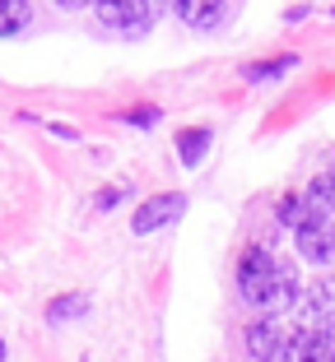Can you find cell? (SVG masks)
<instances>
[{
  "label": "cell",
  "mask_w": 335,
  "mask_h": 362,
  "mask_svg": "<svg viewBox=\"0 0 335 362\" xmlns=\"http://www.w3.org/2000/svg\"><path fill=\"white\" fill-rule=\"evenodd\" d=\"M238 293H242L247 307L275 316V311L293 307V298H298V274H293V265L275 260L271 251L251 246L247 256L238 260Z\"/></svg>",
  "instance_id": "1"
},
{
  "label": "cell",
  "mask_w": 335,
  "mask_h": 362,
  "mask_svg": "<svg viewBox=\"0 0 335 362\" xmlns=\"http://www.w3.org/2000/svg\"><path fill=\"white\" fill-rule=\"evenodd\" d=\"M93 14H98V23L108 33H117V37H144V33L154 28V19H159V10L144 5V0H103Z\"/></svg>",
  "instance_id": "2"
},
{
  "label": "cell",
  "mask_w": 335,
  "mask_h": 362,
  "mask_svg": "<svg viewBox=\"0 0 335 362\" xmlns=\"http://www.w3.org/2000/svg\"><path fill=\"white\" fill-rule=\"evenodd\" d=\"M242 344H247V358L251 362H289L298 353V339L284 330L280 320H256L242 330Z\"/></svg>",
  "instance_id": "3"
},
{
  "label": "cell",
  "mask_w": 335,
  "mask_h": 362,
  "mask_svg": "<svg viewBox=\"0 0 335 362\" xmlns=\"http://www.w3.org/2000/svg\"><path fill=\"white\" fill-rule=\"evenodd\" d=\"M298 330L303 334H331L335 330V274H322L307 288L303 307H298Z\"/></svg>",
  "instance_id": "4"
},
{
  "label": "cell",
  "mask_w": 335,
  "mask_h": 362,
  "mask_svg": "<svg viewBox=\"0 0 335 362\" xmlns=\"http://www.w3.org/2000/svg\"><path fill=\"white\" fill-rule=\"evenodd\" d=\"M298 256L312 265H331L335 260V223L326 214H317L307 228H298Z\"/></svg>",
  "instance_id": "5"
},
{
  "label": "cell",
  "mask_w": 335,
  "mask_h": 362,
  "mask_svg": "<svg viewBox=\"0 0 335 362\" xmlns=\"http://www.w3.org/2000/svg\"><path fill=\"white\" fill-rule=\"evenodd\" d=\"M182 209H186V200L177 191H168V195H149V200L140 204V209H135V233H159V228H168L173 223V218H182Z\"/></svg>",
  "instance_id": "6"
},
{
  "label": "cell",
  "mask_w": 335,
  "mask_h": 362,
  "mask_svg": "<svg viewBox=\"0 0 335 362\" xmlns=\"http://www.w3.org/2000/svg\"><path fill=\"white\" fill-rule=\"evenodd\" d=\"M177 19H182L186 28L205 33V28H219V23L228 19V10L215 5V0H182V5H177Z\"/></svg>",
  "instance_id": "7"
},
{
  "label": "cell",
  "mask_w": 335,
  "mask_h": 362,
  "mask_svg": "<svg viewBox=\"0 0 335 362\" xmlns=\"http://www.w3.org/2000/svg\"><path fill=\"white\" fill-rule=\"evenodd\" d=\"M275 214H280V223H289V228H307L322 209H317L307 195H284V200L275 204Z\"/></svg>",
  "instance_id": "8"
},
{
  "label": "cell",
  "mask_w": 335,
  "mask_h": 362,
  "mask_svg": "<svg viewBox=\"0 0 335 362\" xmlns=\"http://www.w3.org/2000/svg\"><path fill=\"white\" fill-rule=\"evenodd\" d=\"M205 149H210V130L205 126H191V130H182V135H177V153H182L186 168H195V163L205 158Z\"/></svg>",
  "instance_id": "9"
},
{
  "label": "cell",
  "mask_w": 335,
  "mask_h": 362,
  "mask_svg": "<svg viewBox=\"0 0 335 362\" xmlns=\"http://www.w3.org/2000/svg\"><path fill=\"white\" fill-rule=\"evenodd\" d=\"M298 362H335V334H303Z\"/></svg>",
  "instance_id": "10"
},
{
  "label": "cell",
  "mask_w": 335,
  "mask_h": 362,
  "mask_svg": "<svg viewBox=\"0 0 335 362\" xmlns=\"http://www.w3.org/2000/svg\"><path fill=\"white\" fill-rule=\"evenodd\" d=\"M28 19H33V10L23 0H0V37H14Z\"/></svg>",
  "instance_id": "11"
},
{
  "label": "cell",
  "mask_w": 335,
  "mask_h": 362,
  "mask_svg": "<svg viewBox=\"0 0 335 362\" xmlns=\"http://www.w3.org/2000/svg\"><path fill=\"white\" fill-rule=\"evenodd\" d=\"M307 200H312L322 214H331V209H335V163L312 181V186H307Z\"/></svg>",
  "instance_id": "12"
},
{
  "label": "cell",
  "mask_w": 335,
  "mask_h": 362,
  "mask_svg": "<svg viewBox=\"0 0 335 362\" xmlns=\"http://www.w3.org/2000/svg\"><path fill=\"white\" fill-rule=\"evenodd\" d=\"M293 56H275V61H261V65H247V70H242V75L251 79V84H261V79H275V75H284V70H293Z\"/></svg>",
  "instance_id": "13"
},
{
  "label": "cell",
  "mask_w": 335,
  "mask_h": 362,
  "mask_svg": "<svg viewBox=\"0 0 335 362\" xmlns=\"http://www.w3.org/2000/svg\"><path fill=\"white\" fill-rule=\"evenodd\" d=\"M89 302L84 298H56L52 307H47V320H65V316H84Z\"/></svg>",
  "instance_id": "14"
},
{
  "label": "cell",
  "mask_w": 335,
  "mask_h": 362,
  "mask_svg": "<svg viewBox=\"0 0 335 362\" xmlns=\"http://www.w3.org/2000/svg\"><path fill=\"white\" fill-rule=\"evenodd\" d=\"M121 121H130V126H159V107H130V112H121Z\"/></svg>",
  "instance_id": "15"
},
{
  "label": "cell",
  "mask_w": 335,
  "mask_h": 362,
  "mask_svg": "<svg viewBox=\"0 0 335 362\" xmlns=\"http://www.w3.org/2000/svg\"><path fill=\"white\" fill-rule=\"evenodd\" d=\"M121 195H126V186H117V191H103V195H98V204H103V209H112V204H121Z\"/></svg>",
  "instance_id": "16"
}]
</instances>
